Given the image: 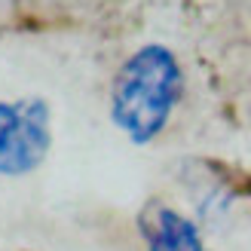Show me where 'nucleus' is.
<instances>
[{"label": "nucleus", "instance_id": "nucleus-2", "mask_svg": "<svg viewBox=\"0 0 251 251\" xmlns=\"http://www.w3.org/2000/svg\"><path fill=\"white\" fill-rule=\"evenodd\" d=\"M52 147V110L43 98L0 101V175L25 178L43 166Z\"/></svg>", "mask_w": 251, "mask_h": 251}, {"label": "nucleus", "instance_id": "nucleus-3", "mask_svg": "<svg viewBox=\"0 0 251 251\" xmlns=\"http://www.w3.org/2000/svg\"><path fill=\"white\" fill-rule=\"evenodd\" d=\"M147 251H208L202 227L169 202H147L138 215Z\"/></svg>", "mask_w": 251, "mask_h": 251}, {"label": "nucleus", "instance_id": "nucleus-1", "mask_svg": "<svg viewBox=\"0 0 251 251\" xmlns=\"http://www.w3.org/2000/svg\"><path fill=\"white\" fill-rule=\"evenodd\" d=\"M187 89L184 68L166 43H144L117 68L110 80V123L144 147L169 129Z\"/></svg>", "mask_w": 251, "mask_h": 251}]
</instances>
